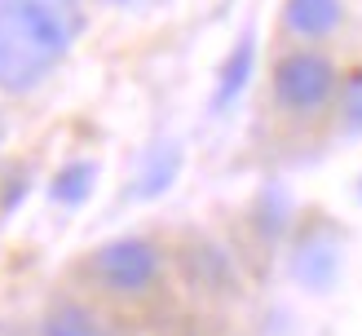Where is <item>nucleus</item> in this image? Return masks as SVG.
<instances>
[{"instance_id": "nucleus-1", "label": "nucleus", "mask_w": 362, "mask_h": 336, "mask_svg": "<svg viewBox=\"0 0 362 336\" xmlns=\"http://www.w3.org/2000/svg\"><path fill=\"white\" fill-rule=\"evenodd\" d=\"M84 23V0H0V93H40L71 58Z\"/></svg>"}, {"instance_id": "nucleus-2", "label": "nucleus", "mask_w": 362, "mask_h": 336, "mask_svg": "<svg viewBox=\"0 0 362 336\" xmlns=\"http://www.w3.org/2000/svg\"><path fill=\"white\" fill-rule=\"evenodd\" d=\"M345 66L327 45H283L269 62L265 106L287 129H314L336 115Z\"/></svg>"}, {"instance_id": "nucleus-3", "label": "nucleus", "mask_w": 362, "mask_h": 336, "mask_svg": "<svg viewBox=\"0 0 362 336\" xmlns=\"http://www.w3.org/2000/svg\"><path fill=\"white\" fill-rule=\"evenodd\" d=\"M84 288L102 301H119V306H137L151 301L168 279V248L151 235H115L84 253L80 270Z\"/></svg>"}, {"instance_id": "nucleus-4", "label": "nucleus", "mask_w": 362, "mask_h": 336, "mask_svg": "<svg viewBox=\"0 0 362 336\" xmlns=\"http://www.w3.org/2000/svg\"><path fill=\"white\" fill-rule=\"evenodd\" d=\"M349 5L345 0H283L279 35L283 45H332L345 31Z\"/></svg>"}, {"instance_id": "nucleus-5", "label": "nucleus", "mask_w": 362, "mask_h": 336, "mask_svg": "<svg viewBox=\"0 0 362 336\" xmlns=\"http://www.w3.org/2000/svg\"><path fill=\"white\" fill-rule=\"evenodd\" d=\"M35 336H106V318L88 296H53L35 323Z\"/></svg>"}, {"instance_id": "nucleus-6", "label": "nucleus", "mask_w": 362, "mask_h": 336, "mask_svg": "<svg viewBox=\"0 0 362 336\" xmlns=\"http://www.w3.org/2000/svg\"><path fill=\"white\" fill-rule=\"evenodd\" d=\"M252 66H257V31L247 27L239 35V45H234L221 62V76H216V88H212V115H221L234 106V98H239L252 80Z\"/></svg>"}, {"instance_id": "nucleus-7", "label": "nucleus", "mask_w": 362, "mask_h": 336, "mask_svg": "<svg viewBox=\"0 0 362 336\" xmlns=\"http://www.w3.org/2000/svg\"><path fill=\"white\" fill-rule=\"evenodd\" d=\"M177 173H181V146L177 141H159V146H151L146 155H141V168L133 177L129 199H155V195L173 190Z\"/></svg>"}, {"instance_id": "nucleus-8", "label": "nucleus", "mask_w": 362, "mask_h": 336, "mask_svg": "<svg viewBox=\"0 0 362 336\" xmlns=\"http://www.w3.org/2000/svg\"><path fill=\"white\" fill-rule=\"evenodd\" d=\"M98 186V159H66L49 182V199L62 208H80Z\"/></svg>"}, {"instance_id": "nucleus-9", "label": "nucleus", "mask_w": 362, "mask_h": 336, "mask_svg": "<svg viewBox=\"0 0 362 336\" xmlns=\"http://www.w3.org/2000/svg\"><path fill=\"white\" fill-rule=\"evenodd\" d=\"M318 265H327L332 274L340 270L336 243H332V239H318V235H305V239L296 243V253H292V274H296V283H305V288H322Z\"/></svg>"}, {"instance_id": "nucleus-10", "label": "nucleus", "mask_w": 362, "mask_h": 336, "mask_svg": "<svg viewBox=\"0 0 362 336\" xmlns=\"http://www.w3.org/2000/svg\"><path fill=\"white\" fill-rule=\"evenodd\" d=\"M332 124H336L345 137H362V62L345 71V84H340Z\"/></svg>"}, {"instance_id": "nucleus-11", "label": "nucleus", "mask_w": 362, "mask_h": 336, "mask_svg": "<svg viewBox=\"0 0 362 336\" xmlns=\"http://www.w3.org/2000/svg\"><path fill=\"white\" fill-rule=\"evenodd\" d=\"M106 9H119V13H151V9H164L168 0H102Z\"/></svg>"}, {"instance_id": "nucleus-12", "label": "nucleus", "mask_w": 362, "mask_h": 336, "mask_svg": "<svg viewBox=\"0 0 362 336\" xmlns=\"http://www.w3.org/2000/svg\"><path fill=\"white\" fill-rule=\"evenodd\" d=\"M0 146H5V115H0Z\"/></svg>"}, {"instance_id": "nucleus-13", "label": "nucleus", "mask_w": 362, "mask_h": 336, "mask_svg": "<svg viewBox=\"0 0 362 336\" xmlns=\"http://www.w3.org/2000/svg\"><path fill=\"white\" fill-rule=\"evenodd\" d=\"M106 336H133V332H111V328H106Z\"/></svg>"}]
</instances>
